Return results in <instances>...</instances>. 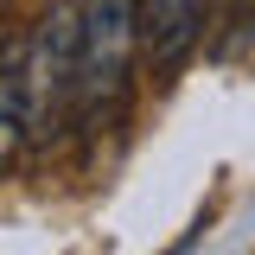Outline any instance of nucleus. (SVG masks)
Returning <instances> with one entry per match:
<instances>
[{"label":"nucleus","instance_id":"nucleus-1","mask_svg":"<svg viewBox=\"0 0 255 255\" xmlns=\"http://www.w3.org/2000/svg\"><path fill=\"white\" fill-rule=\"evenodd\" d=\"M134 58H140L134 0H83L77 6V77H70V122L83 134H102L122 115L134 90Z\"/></svg>","mask_w":255,"mask_h":255},{"label":"nucleus","instance_id":"nucleus-2","mask_svg":"<svg viewBox=\"0 0 255 255\" xmlns=\"http://www.w3.org/2000/svg\"><path fill=\"white\" fill-rule=\"evenodd\" d=\"M204 13H211V0H134L140 58L153 64V70L185 64L191 45H198V32H204Z\"/></svg>","mask_w":255,"mask_h":255},{"label":"nucleus","instance_id":"nucleus-3","mask_svg":"<svg viewBox=\"0 0 255 255\" xmlns=\"http://www.w3.org/2000/svg\"><path fill=\"white\" fill-rule=\"evenodd\" d=\"M32 140H38V122H32V90H26V51L19 38H0V179L19 166Z\"/></svg>","mask_w":255,"mask_h":255},{"label":"nucleus","instance_id":"nucleus-4","mask_svg":"<svg viewBox=\"0 0 255 255\" xmlns=\"http://www.w3.org/2000/svg\"><path fill=\"white\" fill-rule=\"evenodd\" d=\"M236 6H255V0H236Z\"/></svg>","mask_w":255,"mask_h":255}]
</instances>
